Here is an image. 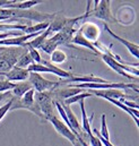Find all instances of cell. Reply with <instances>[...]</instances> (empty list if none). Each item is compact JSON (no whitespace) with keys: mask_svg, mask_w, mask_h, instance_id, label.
<instances>
[{"mask_svg":"<svg viewBox=\"0 0 139 146\" xmlns=\"http://www.w3.org/2000/svg\"><path fill=\"white\" fill-rule=\"evenodd\" d=\"M100 54H101V57H102V60L104 61L105 64H106L111 69H113L115 73L120 74V75H123V76H126V77L129 78V79H132V78H134L130 74L135 75L136 78H137V76L139 75V72L137 68H131V67H128V66L123 65V64L120 62L116 58H114V56H113L111 52H107V53H102V52H101Z\"/></svg>","mask_w":139,"mask_h":146,"instance_id":"1","label":"cell"},{"mask_svg":"<svg viewBox=\"0 0 139 146\" xmlns=\"http://www.w3.org/2000/svg\"><path fill=\"white\" fill-rule=\"evenodd\" d=\"M28 82L33 86L36 93H44V92H50L56 90L58 86H60L59 82H51L49 79H45L41 74L37 73H30Z\"/></svg>","mask_w":139,"mask_h":146,"instance_id":"2","label":"cell"},{"mask_svg":"<svg viewBox=\"0 0 139 146\" xmlns=\"http://www.w3.org/2000/svg\"><path fill=\"white\" fill-rule=\"evenodd\" d=\"M34 100L36 104L38 106V108L41 110L42 114L44 115V118L48 120L50 117L54 115V103L52 100V95H51V91L50 92H44V93H36L34 94Z\"/></svg>","mask_w":139,"mask_h":146,"instance_id":"3","label":"cell"},{"mask_svg":"<svg viewBox=\"0 0 139 146\" xmlns=\"http://www.w3.org/2000/svg\"><path fill=\"white\" fill-rule=\"evenodd\" d=\"M87 16H92L99 19H102L105 22H116V19L113 17L112 13H111V1L109 0H102V1H95V9L93 11H88L86 15Z\"/></svg>","mask_w":139,"mask_h":146,"instance_id":"4","label":"cell"},{"mask_svg":"<svg viewBox=\"0 0 139 146\" xmlns=\"http://www.w3.org/2000/svg\"><path fill=\"white\" fill-rule=\"evenodd\" d=\"M48 120L53 125V127L56 128V130H57L61 136H64L65 138L69 139V142L71 143V144H73V143L77 142V137H76V135L73 134V131L70 129L69 127H68L64 121H61L60 119H58L56 115L50 117Z\"/></svg>","mask_w":139,"mask_h":146,"instance_id":"5","label":"cell"},{"mask_svg":"<svg viewBox=\"0 0 139 146\" xmlns=\"http://www.w3.org/2000/svg\"><path fill=\"white\" fill-rule=\"evenodd\" d=\"M0 76H5L6 80L11 82V83H19L27 80L30 77V72L25 68H18V67H13L8 73L0 74Z\"/></svg>","mask_w":139,"mask_h":146,"instance_id":"6","label":"cell"},{"mask_svg":"<svg viewBox=\"0 0 139 146\" xmlns=\"http://www.w3.org/2000/svg\"><path fill=\"white\" fill-rule=\"evenodd\" d=\"M79 32L81 33V35L85 37L88 42L91 43H95L97 42L99 36H100V29L99 26H96L95 24H92V23H85L80 29H79Z\"/></svg>","mask_w":139,"mask_h":146,"instance_id":"7","label":"cell"},{"mask_svg":"<svg viewBox=\"0 0 139 146\" xmlns=\"http://www.w3.org/2000/svg\"><path fill=\"white\" fill-rule=\"evenodd\" d=\"M104 29L107 31V33L111 35V36L113 37L114 40H118L121 44H123L127 49H128V51L130 52V54H132L135 58H138L139 57V46L138 44H135V43H132V42H130V41H128V40H126V38H123V37L119 36L118 34H115L109 26H107V24H104Z\"/></svg>","mask_w":139,"mask_h":146,"instance_id":"8","label":"cell"},{"mask_svg":"<svg viewBox=\"0 0 139 146\" xmlns=\"http://www.w3.org/2000/svg\"><path fill=\"white\" fill-rule=\"evenodd\" d=\"M89 93L93 95L95 94L96 96L103 98V99H124L127 98V95L121 91V90H116V88H109V90H89Z\"/></svg>","mask_w":139,"mask_h":146,"instance_id":"9","label":"cell"},{"mask_svg":"<svg viewBox=\"0 0 139 146\" xmlns=\"http://www.w3.org/2000/svg\"><path fill=\"white\" fill-rule=\"evenodd\" d=\"M32 88H33V86L31 85V83L28 82V79H27V80H24V82L15 83V86H14V88L11 90V95H13L14 98L19 99V98H22L27 91H30V90H32Z\"/></svg>","mask_w":139,"mask_h":146,"instance_id":"10","label":"cell"},{"mask_svg":"<svg viewBox=\"0 0 139 146\" xmlns=\"http://www.w3.org/2000/svg\"><path fill=\"white\" fill-rule=\"evenodd\" d=\"M41 64L42 65H44L49 70H50V73L53 74V75H56V76H59L61 79H69L71 78L73 75L69 72H66V70H64V69H61L60 67H57V66H54L53 64H51V62H49V61H44V60H42L41 61Z\"/></svg>","mask_w":139,"mask_h":146,"instance_id":"11","label":"cell"},{"mask_svg":"<svg viewBox=\"0 0 139 146\" xmlns=\"http://www.w3.org/2000/svg\"><path fill=\"white\" fill-rule=\"evenodd\" d=\"M71 42L72 43H75V44H77V45H81V46H85V48H87V49H89V50H92L94 53H96V54H100V52H99V50H97V48L93 44V43H91V42H88L85 37L81 35V33L79 32V30H78V32L72 36L71 38Z\"/></svg>","mask_w":139,"mask_h":146,"instance_id":"12","label":"cell"},{"mask_svg":"<svg viewBox=\"0 0 139 146\" xmlns=\"http://www.w3.org/2000/svg\"><path fill=\"white\" fill-rule=\"evenodd\" d=\"M79 103H80L81 118H83V120H81V125H80V126H81L83 131L89 136V135L92 134V127H91V121H89V119H88V117H87V114H86V110H85V102H84V100H81Z\"/></svg>","mask_w":139,"mask_h":146,"instance_id":"13","label":"cell"},{"mask_svg":"<svg viewBox=\"0 0 139 146\" xmlns=\"http://www.w3.org/2000/svg\"><path fill=\"white\" fill-rule=\"evenodd\" d=\"M92 96V94L89 93V92H84V93H80V94H77V95H73V96H71L69 99H66V100H64V101H61L64 104H66V106H71V104H73V103H77V102H80L81 100H84V99H86V98H91Z\"/></svg>","mask_w":139,"mask_h":146,"instance_id":"14","label":"cell"},{"mask_svg":"<svg viewBox=\"0 0 139 146\" xmlns=\"http://www.w3.org/2000/svg\"><path fill=\"white\" fill-rule=\"evenodd\" d=\"M50 59H51V62L53 64H62L67 60V54L65 53V51L57 49L51 53Z\"/></svg>","mask_w":139,"mask_h":146,"instance_id":"15","label":"cell"},{"mask_svg":"<svg viewBox=\"0 0 139 146\" xmlns=\"http://www.w3.org/2000/svg\"><path fill=\"white\" fill-rule=\"evenodd\" d=\"M32 64H34L33 62V60H32V58L30 57V54H28V52L26 51L19 59H18V61H17V64L15 65V67H18V68H25V69H27V67L30 66V65H32Z\"/></svg>","mask_w":139,"mask_h":146,"instance_id":"16","label":"cell"},{"mask_svg":"<svg viewBox=\"0 0 139 146\" xmlns=\"http://www.w3.org/2000/svg\"><path fill=\"white\" fill-rule=\"evenodd\" d=\"M99 133L104 139L110 141V133H109V129H107V126H106V117H105V114H102V117H101V130H99Z\"/></svg>","mask_w":139,"mask_h":146,"instance_id":"17","label":"cell"},{"mask_svg":"<svg viewBox=\"0 0 139 146\" xmlns=\"http://www.w3.org/2000/svg\"><path fill=\"white\" fill-rule=\"evenodd\" d=\"M15 86V83L8 82L6 79H1L0 80V93H6V92H10Z\"/></svg>","mask_w":139,"mask_h":146,"instance_id":"18","label":"cell"},{"mask_svg":"<svg viewBox=\"0 0 139 146\" xmlns=\"http://www.w3.org/2000/svg\"><path fill=\"white\" fill-rule=\"evenodd\" d=\"M24 33L22 31H8V32H0V41L1 40H6L9 37H17L22 36Z\"/></svg>","mask_w":139,"mask_h":146,"instance_id":"19","label":"cell"},{"mask_svg":"<svg viewBox=\"0 0 139 146\" xmlns=\"http://www.w3.org/2000/svg\"><path fill=\"white\" fill-rule=\"evenodd\" d=\"M25 49L27 50V52H28V54H30V57L32 58V60H33V62H34V64H41L42 59H41L40 52H38L37 50H35V49H31V48H25Z\"/></svg>","mask_w":139,"mask_h":146,"instance_id":"20","label":"cell"},{"mask_svg":"<svg viewBox=\"0 0 139 146\" xmlns=\"http://www.w3.org/2000/svg\"><path fill=\"white\" fill-rule=\"evenodd\" d=\"M88 141H89V143H91V145L92 146H103L102 145V143L100 142V139H99L93 133L88 136Z\"/></svg>","mask_w":139,"mask_h":146,"instance_id":"21","label":"cell"},{"mask_svg":"<svg viewBox=\"0 0 139 146\" xmlns=\"http://www.w3.org/2000/svg\"><path fill=\"white\" fill-rule=\"evenodd\" d=\"M11 95V93L10 92H6V93H0V103L3 101V100H6V98H8V96H10Z\"/></svg>","mask_w":139,"mask_h":146,"instance_id":"22","label":"cell"},{"mask_svg":"<svg viewBox=\"0 0 139 146\" xmlns=\"http://www.w3.org/2000/svg\"><path fill=\"white\" fill-rule=\"evenodd\" d=\"M76 137H77V141L79 142V144H80L81 146H89V145H88V143H87V142H85V141H84L83 138H80L79 136H76Z\"/></svg>","mask_w":139,"mask_h":146,"instance_id":"23","label":"cell"},{"mask_svg":"<svg viewBox=\"0 0 139 146\" xmlns=\"http://www.w3.org/2000/svg\"><path fill=\"white\" fill-rule=\"evenodd\" d=\"M6 49H7V48H5V46H0V53H1L2 51H5Z\"/></svg>","mask_w":139,"mask_h":146,"instance_id":"24","label":"cell"},{"mask_svg":"<svg viewBox=\"0 0 139 146\" xmlns=\"http://www.w3.org/2000/svg\"><path fill=\"white\" fill-rule=\"evenodd\" d=\"M72 145H73V146H81V145H80V144H79V142H78V141H77L76 143H73Z\"/></svg>","mask_w":139,"mask_h":146,"instance_id":"25","label":"cell"}]
</instances>
